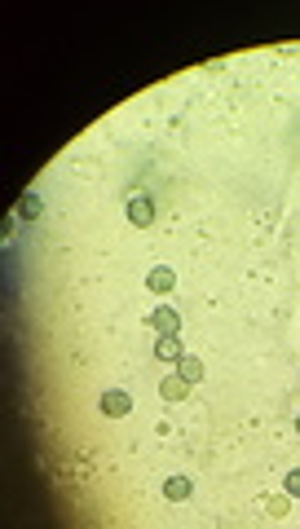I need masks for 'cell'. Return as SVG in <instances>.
<instances>
[{"mask_svg": "<svg viewBox=\"0 0 300 529\" xmlns=\"http://www.w3.org/2000/svg\"><path fill=\"white\" fill-rule=\"evenodd\" d=\"M177 375H182V379L190 384V388H195V384L203 379V362H199V357H195V353H186V357H182V362H177Z\"/></svg>", "mask_w": 300, "mask_h": 529, "instance_id": "cell-7", "label": "cell"}, {"mask_svg": "<svg viewBox=\"0 0 300 529\" xmlns=\"http://www.w3.org/2000/svg\"><path fill=\"white\" fill-rule=\"evenodd\" d=\"M159 397H164V402H186V397H190V384H186L182 375H168V379L159 384Z\"/></svg>", "mask_w": 300, "mask_h": 529, "instance_id": "cell-6", "label": "cell"}, {"mask_svg": "<svg viewBox=\"0 0 300 529\" xmlns=\"http://www.w3.org/2000/svg\"><path fill=\"white\" fill-rule=\"evenodd\" d=\"M150 327L159 331V335H177V331H182V314H177V309H168V305H159L150 314Z\"/></svg>", "mask_w": 300, "mask_h": 529, "instance_id": "cell-3", "label": "cell"}, {"mask_svg": "<svg viewBox=\"0 0 300 529\" xmlns=\"http://www.w3.org/2000/svg\"><path fill=\"white\" fill-rule=\"evenodd\" d=\"M128 221L133 225H155V203H150V195H141V190H133V199H128Z\"/></svg>", "mask_w": 300, "mask_h": 529, "instance_id": "cell-2", "label": "cell"}, {"mask_svg": "<svg viewBox=\"0 0 300 529\" xmlns=\"http://www.w3.org/2000/svg\"><path fill=\"white\" fill-rule=\"evenodd\" d=\"M146 287H150L155 296H168V292H173V287H177V274L168 269V264H155V269L146 274Z\"/></svg>", "mask_w": 300, "mask_h": 529, "instance_id": "cell-4", "label": "cell"}, {"mask_svg": "<svg viewBox=\"0 0 300 529\" xmlns=\"http://www.w3.org/2000/svg\"><path fill=\"white\" fill-rule=\"evenodd\" d=\"M128 411H133V397H128L124 388H106L102 393V415L106 419H124Z\"/></svg>", "mask_w": 300, "mask_h": 529, "instance_id": "cell-1", "label": "cell"}, {"mask_svg": "<svg viewBox=\"0 0 300 529\" xmlns=\"http://www.w3.org/2000/svg\"><path fill=\"white\" fill-rule=\"evenodd\" d=\"M155 353L164 357V362H182V344H177V335H159V344H155Z\"/></svg>", "mask_w": 300, "mask_h": 529, "instance_id": "cell-8", "label": "cell"}, {"mask_svg": "<svg viewBox=\"0 0 300 529\" xmlns=\"http://www.w3.org/2000/svg\"><path fill=\"white\" fill-rule=\"evenodd\" d=\"M18 216H22V221H35V216H40L44 212V203H40V195H22L18 199V208H14Z\"/></svg>", "mask_w": 300, "mask_h": 529, "instance_id": "cell-9", "label": "cell"}, {"mask_svg": "<svg viewBox=\"0 0 300 529\" xmlns=\"http://www.w3.org/2000/svg\"><path fill=\"white\" fill-rule=\"evenodd\" d=\"M190 494H195L190 476H168V481H164V499H168V503H186Z\"/></svg>", "mask_w": 300, "mask_h": 529, "instance_id": "cell-5", "label": "cell"}, {"mask_svg": "<svg viewBox=\"0 0 300 529\" xmlns=\"http://www.w3.org/2000/svg\"><path fill=\"white\" fill-rule=\"evenodd\" d=\"M283 490H287V499H300V467H296V472H287Z\"/></svg>", "mask_w": 300, "mask_h": 529, "instance_id": "cell-11", "label": "cell"}, {"mask_svg": "<svg viewBox=\"0 0 300 529\" xmlns=\"http://www.w3.org/2000/svg\"><path fill=\"white\" fill-rule=\"evenodd\" d=\"M265 512H270V516H279V521H283V516L292 512V499H287V494H270V499H265Z\"/></svg>", "mask_w": 300, "mask_h": 529, "instance_id": "cell-10", "label": "cell"}, {"mask_svg": "<svg viewBox=\"0 0 300 529\" xmlns=\"http://www.w3.org/2000/svg\"><path fill=\"white\" fill-rule=\"evenodd\" d=\"M296 432H300V415H296Z\"/></svg>", "mask_w": 300, "mask_h": 529, "instance_id": "cell-12", "label": "cell"}]
</instances>
